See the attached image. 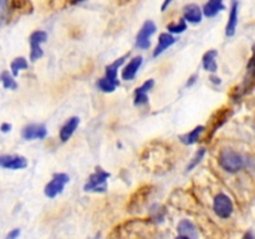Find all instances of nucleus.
Wrapping results in <instances>:
<instances>
[{"mask_svg":"<svg viewBox=\"0 0 255 239\" xmlns=\"http://www.w3.org/2000/svg\"><path fill=\"white\" fill-rule=\"evenodd\" d=\"M237 25H238V2L233 1L231 9V14H229L228 22L226 26V35L227 36H233L236 34Z\"/></svg>","mask_w":255,"mask_h":239,"instance_id":"14","label":"nucleus"},{"mask_svg":"<svg viewBox=\"0 0 255 239\" xmlns=\"http://www.w3.org/2000/svg\"><path fill=\"white\" fill-rule=\"evenodd\" d=\"M127 57H128V55H125V56L120 57V59H117L116 61L112 62L111 65H109V66L106 67V75H105V77L111 80V81L115 82V84L120 85L119 79H117V72H119V69L122 66V64H124L125 60H126Z\"/></svg>","mask_w":255,"mask_h":239,"instance_id":"16","label":"nucleus"},{"mask_svg":"<svg viewBox=\"0 0 255 239\" xmlns=\"http://www.w3.org/2000/svg\"><path fill=\"white\" fill-rule=\"evenodd\" d=\"M221 10H224L223 0H208L206 5H204L203 14L207 17H213L218 14Z\"/></svg>","mask_w":255,"mask_h":239,"instance_id":"18","label":"nucleus"},{"mask_svg":"<svg viewBox=\"0 0 255 239\" xmlns=\"http://www.w3.org/2000/svg\"><path fill=\"white\" fill-rule=\"evenodd\" d=\"M228 117H229L228 111H222L221 114L218 115V117H217L216 121H214L213 128H212V133H213V132H216L219 127L223 126V123L227 121V120H228Z\"/></svg>","mask_w":255,"mask_h":239,"instance_id":"25","label":"nucleus"},{"mask_svg":"<svg viewBox=\"0 0 255 239\" xmlns=\"http://www.w3.org/2000/svg\"><path fill=\"white\" fill-rule=\"evenodd\" d=\"M202 16V10L198 5L196 4H189L184 7V19L188 22H193V24H197V22H201Z\"/></svg>","mask_w":255,"mask_h":239,"instance_id":"15","label":"nucleus"},{"mask_svg":"<svg viewBox=\"0 0 255 239\" xmlns=\"http://www.w3.org/2000/svg\"><path fill=\"white\" fill-rule=\"evenodd\" d=\"M70 177L66 173H56L52 177L51 181L45 187V194L49 198H55L57 194L62 193L65 186L69 183Z\"/></svg>","mask_w":255,"mask_h":239,"instance_id":"4","label":"nucleus"},{"mask_svg":"<svg viewBox=\"0 0 255 239\" xmlns=\"http://www.w3.org/2000/svg\"><path fill=\"white\" fill-rule=\"evenodd\" d=\"M47 34L41 30H37L34 31L30 35V47H31V51H30V60L31 61H36L40 57H42L44 52L41 50V44L46 41Z\"/></svg>","mask_w":255,"mask_h":239,"instance_id":"5","label":"nucleus"},{"mask_svg":"<svg viewBox=\"0 0 255 239\" xmlns=\"http://www.w3.org/2000/svg\"><path fill=\"white\" fill-rule=\"evenodd\" d=\"M197 79H198V75H193V76H191L189 77V81L187 82V86H192V85L194 84V82L197 81Z\"/></svg>","mask_w":255,"mask_h":239,"instance_id":"28","label":"nucleus"},{"mask_svg":"<svg viewBox=\"0 0 255 239\" xmlns=\"http://www.w3.org/2000/svg\"><path fill=\"white\" fill-rule=\"evenodd\" d=\"M204 129H206V127L204 126H197L196 128L192 129L191 132L181 136V141L183 142L184 144L196 143V142L199 139V137H201V134L204 132Z\"/></svg>","mask_w":255,"mask_h":239,"instance_id":"19","label":"nucleus"},{"mask_svg":"<svg viewBox=\"0 0 255 239\" xmlns=\"http://www.w3.org/2000/svg\"><path fill=\"white\" fill-rule=\"evenodd\" d=\"M1 81H2V85H4L5 89H10V90L17 89V84H16V81L14 80V76H12V75H10L7 71H4L1 74Z\"/></svg>","mask_w":255,"mask_h":239,"instance_id":"23","label":"nucleus"},{"mask_svg":"<svg viewBox=\"0 0 255 239\" xmlns=\"http://www.w3.org/2000/svg\"><path fill=\"white\" fill-rule=\"evenodd\" d=\"M142 61H143L142 56L133 57V59H132L131 61L126 65V67L122 70V79L126 80V81L133 80L134 77H136L137 71H138L139 67H141Z\"/></svg>","mask_w":255,"mask_h":239,"instance_id":"10","label":"nucleus"},{"mask_svg":"<svg viewBox=\"0 0 255 239\" xmlns=\"http://www.w3.org/2000/svg\"><path fill=\"white\" fill-rule=\"evenodd\" d=\"M154 86L153 80H147L146 82L141 85L139 87H137L136 91H134V105L136 106H143L148 102V96L147 94L149 92V90Z\"/></svg>","mask_w":255,"mask_h":239,"instance_id":"9","label":"nucleus"},{"mask_svg":"<svg viewBox=\"0 0 255 239\" xmlns=\"http://www.w3.org/2000/svg\"><path fill=\"white\" fill-rule=\"evenodd\" d=\"M117 86H119V85L112 82L111 80L106 79V77H102V79H100L99 81H97V87H99V90H101L102 92H106V94L114 92Z\"/></svg>","mask_w":255,"mask_h":239,"instance_id":"20","label":"nucleus"},{"mask_svg":"<svg viewBox=\"0 0 255 239\" xmlns=\"http://www.w3.org/2000/svg\"><path fill=\"white\" fill-rule=\"evenodd\" d=\"M178 236L181 238H189V239H196L198 238V232L194 224L192 223L188 219H183L179 222L178 224Z\"/></svg>","mask_w":255,"mask_h":239,"instance_id":"12","label":"nucleus"},{"mask_svg":"<svg viewBox=\"0 0 255 239\" xmlns=\"http://www.w3.org/2000/svg\"><path fill=\"white\" fill-rule=\"evenodd\" d=\"M211 80H212V81L214 82V84H221V79H219V77H214V76H212V77H211Z\"/></svg>","mask_w":255,"mask_h":239,"instance_id":"31","label":"nucleus"},{"mask_svg":"<svg viewBox=\"0 0 255 239\" xmlns=\"http://www.w3.org/2000/svg\"><path fill=\"white\" fill-rule=\"evenodd\" d=\"M19 234H20L19 229H14V231H11L9 234H7V238H9V239L16 238V237H19Z\"/></svg>","mask_w":255,"mask_h":239,"instance_id":"27","label":"nucleus"},{"mask_svg":"<svg viewBox=\"0 0 255 239\" xmlns=\"http://www.w3.org/2000/svg\"><path fill=\"white\" fill-rule=\"evenodd\" d=\"M27 166V161L25 157L5 154L0 156V167L7 169H22Z\"/></svg>","mask_w":255,"mask_h":239,"instance_id":"8","label":"nucleus"},{"mask_svg":"<svg viewBox=\"0 0 255 239\" xmlns=\"http://www.w3.org/2000/svg\"><path fill=\"white\" fill-rule=\"evenodd\" d=\"M213 209L216 212V214L221 218L227 219L232 216L233 213V202L232 199L229 198L227 194L224 193H219L217 194L216 198H214L213 202Z\"/></svg>","mask_w":255,"mask_h":239,"instance_id":"3","label":"nucleus"},{"mask_svg":"<svg viewBox=\"0 0 255 239\" xmlns=\"http://www.w3.org/2000/svg\"><path fill=\"white\" fill-rule=\"evenodd\" d=\"M79 1H82V0H79Z\"/></svg>","mask_w":255,"mask_h":239,"instance_id":"32","label":"nucleus"},{"mask_svg":"<svg viewBox=\"0 0 255 239\" xmlns=\"http://www.w3.org/2000/svg\"><path fill=\"white\" fill-rule=\"evenodd\" d=\"M47 134V129L44 124H39V123H32V124H27L26 127H24L21 132V136L24 139H42L45 138Z\"/></svg>","mask_w":255,"mask_h":239,"instance_id":"7","label":"nucleus"},{"mask_svg":"<svg viewBox=\"0 0 255 239\" xmlns=\"http://www.w3.org/2000/svg\"><path fill=\"white\" fill-rule=\"evenodd\" d=\"M172 1H173V0H164L163 4H162V6H161V10H162V11H164V10H166L167 7H168V5L171 4Z\"/></svg>","mask_w":255,"mask_h":239,"instance_id":"29","label":"nucleus"},{"mask_svg":"<svg viewBox=\"0 0 255 239\" xmlns=\"http://www.w3.org/2000/svg\"><path fill=\"white\" fill-rule=\"evenodd\" d=\"M217 56H218V51L217 50H209L204 54L203 56V67L204 70L209 72H216L218 70V65H217Z\"/></svg>","mask_w":255,"mask_h":239,"instance_id":"17","label":"nucleus"},{"mask_svg":"<svg viewBox=\"0 0 255 239\" xmlns=\"http://www.w3.org/2000/svg\"><path fill=\"white\" fill-rule=\"evenodd\" d=\"M10 69H11L12 76H17L20 70L27 69V61L24 57H16V59L11 62V65H10Z\"/></svg>","mask_w":255,"mask_h":239,"instance_id":"21","label":"nucleus"},{"mask_svg":"<svg viewBox=\"0 0 255 239\" xmlns=\"http://www.w3.org/2000/svg\"><path fill=\"white\" fill-rule=\"evenodd\" d=\"M151 212L156 213V214H154V216H153V214H152V219H154V221H156V222H158V219H159V222L163 221L164 212L162 211L161 207H159L158 204H154V206L151 208Z\"/></svg>","mask_w":255,"mask_h":239,"instance_id":"26","label":"nucleus"},{"mask_svg":"<svg viewBox=\"0 0 255 239\" xmlns=\"http://www.w3.org/2000/svg\"><path fill=\"white\" fill-rule=\"evenodd\" d=\"M79 123H80V119L76 116L67 120L66 123L61 127V129H60V139H61L62 142L69 141V139L72 137V134H74V132L76 131Z\"/></svg>","mask_w":255,"mask_h":239,"instance_id":"11","label":"nucleus"},{"mask_svg":"<svg viewBox=\"0 0 255 239\" xmlns=\"http://www.w3.org/2000/svg\"><path fill=\"white\" fill-rule=\"evenodd\" d=\"M174 42H176L174 36H172V35L168 34V32H162L158 37V45H157L156 49H154V51H153V57L159 56V55H161L164 50H167L168 47H171Z\"/></svg>","mask_w":255,"mask_h":239,"instance_id":"13","label":"nucleus"},{"mask_svg":"<svg viewBox=\"0 0 255 239\" xmlns=\"http://www.w3.org/2000/svg\"><path fill=\"white\" fill-rule=\"evenodd\" d=\"M204 154H206V149H204V148H199L198 151L196 152V154H194L193 158H192L191 163H189L188 166H187V171H192V169H193L194 167L198 166L199 162H201L202 159H203Z\"/></svg>","mask_w":255,"mask_h":239,"instance_id":"24","label":"nucleus"},{"mask_svg":"<svg viewBox=\"0 0 255 239\" xmlns=\"http://www.w3.org/2000/svg\"><path fill=\"white\" fill-rule=\"evenodd\" d=\"M156 30L157 27L156 25H154V22L149 21V20L144 22L143 26L141 27V30H139L138 34H137L136 46L142 50L148 49V47L151 46V41H149V39H151L152 35L156 32Z\"/></svg>","mask_w":255,"mask_h":239,"instance_id":"6","label":"nucleus"},{"mask_svg":"<svg viewBox=\"0 0 255 239\" xmlns=\"http://www.w3.org/2000/svg\"><path fill=\"white\" fill-rule=\"evenodd\" d=\"M218 161L222 168L231 173H236L244 167V158L242 157V154L236 151H232V149H223L219 153Z\"/></svg>","mask_w":255,"mask_h":239,"instance_id":"1","label":"nucleus"},{"mask_svg":"<svg viewBox=\"0 0 255 239\" xmlns=\"http://www.w3.org/2000/svg\"><path fill=\"white\" fill-rule=\"evenodd\" d=\"M10 128H11V124H9V123H2L1 124V131L2 132H9Z\"/></svg>","mask_w":255,"mask_h":239,"instance_id":"30","label":"nucleus"},{"mask_svg":"<svg viewBox=\"0 0 255 239\" xmlns=\"http://www.w3.org/2000/svg\"><path fill=\"white\" fill-rule=\"evenodd\" d=\"M167 29H168V31L172 32V34H182V32L187 29L186 19H182L179 20L178 22H172V24L167 25Z\"/></svg>","mask_w":255,"mask_h":239,"instance_id":"22","label":"nucleus"},{"mask_svg":"<svg viewBox=\"0 0 255 239\" xmlns=\"http://www.w3.org/2000/svg\"><path fill=\"white\" fill-rule=\"evenodd\" d=\"M110 178L109 172L104 171L102 168H96V171L90 176L89 181L85 184L84 189L86 192H96L102 193L107 189V179Z\"/></svg>","mask_w":255,"mask_h":239,"instance_id":"2","label":"nucleus"}]
</instances>
